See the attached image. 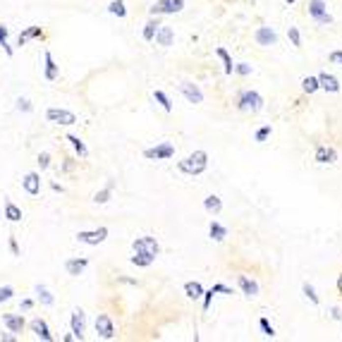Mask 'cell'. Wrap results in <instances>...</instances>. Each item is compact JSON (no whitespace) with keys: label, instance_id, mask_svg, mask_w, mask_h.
I'll use <instances>...</instances> for the list:
<instances>
[{"label":"cell","instance_id":"c3c4849f","mask_svg":"<svg viewBox=\"0 0 342 342\" xmlns=\"http://www.w3.org/2000/svg\"><path fill=\"white\" fill-rule=\"evenodd\" d=\"M10 249H12L15 256H19V247H17V239H15V237H10Z\"/></svg>","mask_w":342,"mask_h":342},{"label":"cell","instance_id":"f5cc1de1","mask_svg":"<svg viewBox=\"0 0 342 342\" xmlns=\"http://www.w3.org/2000/svg\"><path fill=\"white\" fill-rule=\"evenodd\" d=\"M338 289H340V294H342V273H340V278H338Z\"/></svg>","mask_w":342,"mask_h":342},{"label":"cell","instance_id":"8fae6325","mask_svg":"<svg viewBox=\"0 0 342 342\" xmlns=\"http://www.w3.org/2000/svg\"><path fill=\"white\" fill-rule=\"evenodd\" d=\"M180 91H182V96H184L189 103H203V91L199 89L194 82H182Z\"/></svg>","mask_w":342,"mask_h":342},{"label":"cell","instance_id":"7a4b0ae2","mask_svg":"<svg viewBox=\"0 0 342 342\" xmlns=\"http://www.w3.org/2000/svg\"><path fill=\"white\" fill-rule=\"evenodd\" d=\"M237 108L242 110V113H258V110L263 108V98L256 91H242L239 93V101H237Z\"/></svg>","mask_w":342,"mask_h":342},{"label":"cell","instance_id":"484cf974","mask_svg":"<svg viewBox=\"0 0 342 342\" xmlns=\"http://www.w3.org/2000/svg\"><path fill=\"white\" fill-rule=\"evenodd\" d=\"M5 218H7L10 223H19V220H22V208L15 206L12 201H5Z\"/></svg>","mask_w":342,"mask_h":342},{"label":"cell","instance_id":"7dc6e473","mask_svg":"<svg viewBox=\"0 0 342 342\" xmlns=\"http://www.w3.org/2000/svg\"><path fill=\"white\" fill-rule=\"evenodd\" d=\"M330 62L342 67V51H333V53H330Z\"/></svg>","mask_w":342,"mask_h":342},{"label":"cell","instance_id":"f35d334b","mask_svg":"<svg viewBox=\"0 0 342 342\" xmlns=\"http://www.w3.org/2000/svg\"><path fill=\"white\" fill-rule=\"evenodd\" d=\"M12 294H15V289L10 287V285H2V287H0V304H2V302H10Z\"/></svg>","mask_w":342,"mask_h":342},{"label":"cell","instance_id":"603a6c76","mask_svg":"<svg viewBox=\"0 0 342 342\" xmlns=\"http://www.w3.org/2000/svg\"><path fill=\"white\" fill-rule=\"evenodd\" d=\"M29 38H43V29L41 27H29L27 31H22L17 36V46H24Z\"/></svg>","mask_w":342,"mask_h":342},{"label":"cell","instance_id":"ab89813d","mask_svg":"<svg viewBox=\"0 0 342 342\" xmlns=\"http://www.w3.org/2000/svg\"><path fill=\"white\" fill-rule=\"evenodd\" d=\"M270 132H273V129H270V125L261 127V129L256 132V142H258V144H263V142H266V139L270 137Z\"/></svg>","mask_w":342,"mask_h":342},{"label":"cell","instance_id":"2e32d148","mask_svg":"<svg viewBox=\"0 0 342 342\" xmlns=\"http://www.w3.org/2000/svg\"><path fill=\"white\" fill-rule=\"evenodd\" d=\"M237 283H239V289L244 292V297H249V299L258 297V283H256V280L247 278V275H239V278H237Z\"/></svg>","mask_w":342,"mask_h":342},{"label":"cell","instance_id":"ba28073f","mask_svg":"<svg viewBox=\"0 0 342 342\" xmlns=\"http://www.w3.org/2000/svg\"><path fill=\"white\" fill-rule=\"evenodd\" d=\"M254 41H256L258 46H263V48H270V46L278 43V34H275L273 27H258L256 34H254Z\"/></svg>","mask_w":342,"mask_h":342},{"label":"cell","instance_id":"bcb514c9","mask_svg":"<svg viewBox=\"0 0 342 342\" xmlns=\"http://www.w3.org/2000/svg\"><path fill=\"white\" fill-rule=\"evenodd\" d=\"M38 165H41V170H46V168L51 165V156H48V153H41V156H38Z\"/></svg>","mask_w":342,"mask_h":342},{"label":"cell","instance_id":"52a82bcc","mask_svg":"<svg viewBox=\"0 0 342 342\" xmlns=\"http://www.w3.org/2000/svg\"><path fill=\"white\" fill-rule=\"evenodd\" d=\"M77 239H79L82 244H91V247L103 244V242L108 239V228H98V230H84V232H77Z\"/></svg>","mask_w":342,"mask_h":342},{"label":"cell","instance_id":"60d3db41","mask_svg":"<svg viewBox=\"0 0 342 342\" xmlns=\"http://www.w3.org/2000/svg\"><path fill=\"white\" fill-rule=\"evenodd\" d=\"M232 72L242 74V77H247V74H252V72H254V67H252V65H247V62H239V65H234Z\"/></svg>","mask_w":342,"mask_h":342},{"label":"cell","instance_id":"74e56055","mask_svg":"<svg viewBox=\"0 0 342 342\" xmlns=\"http://www.w3.org/2000/svg\"><path fill=\"white\" fill-rule=\"evenodd\" d=\"M302 289H304V294L306 297H309V299H311V304H321V299H318V294H316V289L311 287V285H309V283H304V285H302Z\"/></svg>","mask_w":342,"mask_h":342},{"label":"cell","instance_id":"f907efd6","mask_svg":"<svg viewBox=\"0 0 342 342\" xmlns=\"http://www.w3.org/2000/svg\"><path fill=\"white\" fill-rule=\"evenodd\" d=\"M0 340H2V342H15V335H10V333H2V335H0Z\"/></svg>","mask_w":342,"mask_h":342},{"label":"cell","instance_id":"8992f818","mask_svg":"<svg viewBox=\"0 0 342 342\" xmlns=\"http://www.w3.org/2000/svg\"><path fill=\"white\" fill-rule=\"evenodd\" d=\"M46 117L53 122V125H77V115H74L72 110H62V108H48V113H46Z\"/></svg>","mask_w":342,"mask_h":342},{"label":"cell","instance_id":"5b68a950","mask_svg":"<svg viewBox=\"0 0 342 342\" xmlns=\"http://www.w3.org/2000/svg\"><path fill=\"white\" fill-rule=\"evenodd\" d=\"M132 249L134 252H144L148 254V256H158L161 254V244L156 242V237H137L134 242H132Z\"/></svg>","mask_w":342,"mask_h":342},{"label":"cell","instance_id":"6da1fadb","mask_svg":"<svg viewBox=\"0 0 342 342\" xmlns=\"http://www.w3.org/2000/svg\"><path fill=\"white\" fill-rule=\"evenodd\" d=\"M177 168H180V172H184V175H201L208 168V153L206 151H194L184 161L177 163Z\"/></svg>","mask_w":342,"mask_h":342},{"label":"cell","instance_id":"30bf717a","mask_svg":"<svg viewBox=\"0 0 342 342\" xmlns=\"http://www.w3.org/2000/svg\"><path fill=\"white\" fill-rule=\"evenodd\" d=\"M96 333H98L103 340H113V338H115V325L110 321V316L101 314V316L96 318Z\"/></svg>","mask_w":342,"mask_h":342},{"label":"cell","instance_id":"7c38bea8","mask_svg":"<svg viewBox=\"0 0 342 342\" xmlns=\"http://www.w3.org/2000/svg\"><path fill=\"white\" fill-rule=\"evenodd\" d=\"M70 323H72V335H74V340H84L86 318H84V311H82V309L72 311V318H70Z\"/></svg>","mask_w":342,"mask_h":342},{"label":"cell","instance_id":"db71d44e","mask_svg":"<svg viewBox=\"0 0 342 342\" xmlns=\"http://www.w3.org/2000/svg\"><path fill=\"white\" fill-rule=\"evenodd\" d=\"M294 2H297V0H287V5H294Z\"/></svg>","mask_w":342,"mask_h":342},{"label":"cell","instance_id":"3957f363","mask_svg":"<svg viewBox=\"0 0 342 342\" xmlns=\"http://www.w3.org/2000/svg\"><path fill=\"white\" fill-rule=\"evenodd\" d=\"M182 10H184V0H161V2H153L148 12L151 17H161V15H175Z\"/></svg>","mask_w":342,"mask_h":342},{"label":"cell","instance_id":"7bdbcfd3","mask_svg":"<svg viewBox=\"0 0 342 342\" xmlns=\"http://www.w3.org/2000/svg\"><path fill=\"white\" fill-rule=\"evenodd\" d=\"M17 110H22V113H31L34 106H31L29 98H17Z\"/></svg>","mask_w":342,"mask_h":342},{"label":"cell","instance_id":"277c9868","mask_svg":"<svg viewBox=\"0 0 342 342\" xmlns=\"http://www.w3.org/2000/svg\"><path fill=\"white\" fill-rule=\"evenodd\" d=\"M309 15L314 17V22H318V24H333V17L328 12L325 0H309Z\"/></svg>","mask_w":342,"mask_h":342},{"label":"cell","instance_id":"4dcf8cb0","mask_svg":"<svg viewBox=\"0 0 342 342\" xmlns=\"http://www.w3.org/2000/svg\"><path fill=\"white\" fill-rule=\"evenodd\" d=\"M36 294H38V299H41V304L43 306H53V294L48 292V287L46 285H36Z\"/></svg>","mask_w":342,"mask_h":342},{"label":"cell","instance_id":"e0dca14e","mask_svg":"<svg viewBox=\"0 0 342 342\" xmlns=\"http://www.w3.org/2000/svg\"><path fill=\"white\" fill-rule=\"evenodd\" d=\"M2 323L7 325L10 333H22L24 330V316L22 314H5L2 316Z\"/></svg>","mask_w":342,"mask_h":342},{"label":"cell","instance_id":"ac0fdd59","mask_svg":"<svg viewBox=\"0 0 342 342\" xmlns=\"http://www.w3.org/2000/svg\"><path fill=\"white\" fill-rule=\"evenodd\" d=\"M318 84H321V89L328 91V93H338V91H340V82H338L333 74H328V72L318 74Z\"/></svg>","mask_w":342,"mask_h":342},{"label":"cell","instance_id":"8d00e7d4","mask_svg":"<svg viewBox=\"0 0 342 342\" xmlns=\"http://www.w3.org/2000/svg\"><path fill=\"white\" fill-rule=\"evenodd\" d=\"M287 38L292 41V46H294V48H299V46H302V34H299V29L289 27V29H287Z\"/></svg>","mask_w":342,"mask_h":342},{"label":"cell","instance_id":"816d5d0a","mask_svg":"<svg viewBox=\"0 0 342 342\" xmlns=\"http://www.w3.org/2000/svg\"><path fill=\"white\" fill-rule=\"evenodd\" d=\"M333 318H338V321L342 318V311H340V309H333Z\"/></svg>","mask_w":342,"mask_h":342},{"label":"cell","instance_id":"d6986e66","mask_svg":"<svg viewBox=\"0 0 342 342\" xmlns=\"http://www.w3.org/2000/svg\"><path fill=\"white\" fill-rule=\"evenodd\" d=\"M89 266V258H70V261H65V270L70 273V275H82L84 270Z\"/></svg>","mask_w":342,"mask_h":342},{"label":"cell","instance_id":"d6a6232c","mask_svg":"<svg viewBox=\"0 0 342 342\" xmlns=\"http://www.w3.org/2000/svg\"><path fill=\"white\" fill-rule=\"evenodd\" d=\"M108 12H110V15H117L120 19L127 17V7H125V2H122V0H113V2L108 5Z\"/></svg>","mask_w":342,"mask_h":342},{"label":"cell","instance_id":"4fadbf2b","mask_svg":"<svg viewBox=\"0 0 342 342\" xmlns=\"http://www.w3.org/2000/svg\"><path fill=\"white\" fill-rule=\"evenodd\" d=\"M29 328H31V333L36 335L38 340H43V342H53V335H51V330H48V323H46L43 318H34Z\"/></svg>","mask_w":342,"mask_h":342},{"label":"cell","instance_id":"836d02e7","mask_svg":"<svg viewBox=\"0 0 342 342\" xmlns=\"http://www.w3.org/2000/svg\"><path fill=\"white\" fill-rule=\"evenodd\" d=\"M110 197H113V184H108V187H106V189H101V192H96L93 201H96V203H108Z\"/></svg>","mask_w":342,"mask_h":342},{"label":"cell","instance_id":"7402d4cb","mask_svg":"<svg viewBox=\"0 0 342 342\" xmlns=\"http://www.w3.org/2000/svg\"><path fill=\"white\" fill-rule=\"evenodd\" d=\"M203 208L211 213V216H218L220 211H223V201H220V197H216V194H211V197L203 199Z\"/></svg>","mask_w":342,"mask_h":342},{"label":"cell","instance_id":"b9f144b4","mask_svg":"<svg viewBox=\"0 0 342 342\" xmlns=\"http://www.w3.org/2000/svg\"><path fill=\"white\" fill-rule=\"evenodd\" d=\"M258 325H261V330H263V335H266V338H273V335H275V330H273V325L268 323V318H261Z\"/></svg>","mask_w":342,"mask_h":342},{"label":"cell","instance_id":"681fc988","mask_svg":"<svg viewBox=\"0 0 342 342\" xmlns=\"http://www.w3.org/2000/svg\"><path fill=\"white\" fill-rule=\"evenodd\" d=\"M31 306H34V302H31V299H24V302H22V311H29Z\"/></svg>","mask_w":342,"mask_h":342},{"label":"cell","instance_id":"83f0119b","mask_svg":"<svg viewBox=\"0 0 342 342\" xmlns=\"http://www.w3.org/2000/svg\"><path fill=\"white\" fill-rule=\"evenodd\" d=\"M208 234H211V239H216V242H223V239L228 237V228H225V225H220V223H211V228H208Z\"/></svg>","mask_w":342,"mask_h":342},{"label":"cell","instance_id":"9a60e30c","mask_svg":"<svg viewBox=\"0 0 342 342\" xmlns=\"http://www.w3.org/2000/svg\"><path fill=\"white\" fill-rule=\"evenodd\" d=\"M22 187H24V192H27L29 197H36L38 192H41V177H38L36 172H29V175H24Z\"/></svg>","mask_w":342,"mask_h":342},{"label":"cell","instance_id":"9c48e42d","mask_svg":"<svg viewBox=\"0 0 342 342\" xmlns=\"http://www.w3.org/2000/svg\"><path fill=\"white\" fill-rule=\"evenodd\" d=\"M144 156L146 158H151V161H168V158L175 156V146L172 144H158L156 148H146Z\"/></svg>","mask_w":342,"mask_h":342},{"label":"cell","instance_id":"cb8c5ba5","mask_svg":"<svg viewBox=\"0 0 342 342\" xmlns=\"http://www.w3.org/2000/svg\"><path fill=\"white\" fill-rule=\"evenodd\" d=\"M158 27H161V19L153 17L148 19L144 24V31H142V36H144V41H153V36H156V31H158Z\"/></svg>","mask_w":342,"mask_h":342},{"label":"cell","instance_id":"f1b7e54d","mask_svg":"<svg viewBox=\"0 0 342 342\" xmlns=\"http://www.w3.org/2000/svg\"><path fill=\"white\" fill-rule=\"evenodd\" d=\"M156 258L153 256H148V254H144V252H134V256H132V263L134 266H139V268H146V266H151Z\"/></svg>","mask_w":342,"mask_h":342},{"label":"cell","instance_id":"44dd1931","mask_svg":"<svg viewBox=\"0 0 342 342\" xmlns=\"http://www.w3.org/2000/svg\"><path fill=\"white\" fill-rule=\"evenodd\" d=\"M43 62H46V67H43V74H46V79L48 82H55L57 79V65H55L53 55L46 51V55H43Z\"/></svg>","mask_w":342,"mask_h":342},{"label":"cell","instance_id":"1f68e13d","mask_svg":"<svg viewBox=\"0 0 342 342\" xmlns=\"http://www.w3.org/2000/svg\"><path fill=\"white\" fill-rule=\"evenodd\" d=\"M302 89H304L306 93H316V91L321 89L318 77H304V79H302Z\"/></svg>","mask_w":342,"mask_h":342},{"label":"cell","instance_id":"ffe728a7","mask_svg":"<svg viewBox=\"0 0 342 342\" xmlns=\"http://www.w3.org/2000/svg\"><path fill=\"white\" fill-rule=\"evenodd\" d=\"M316 161L318 163H335L338 161V151L333 146H316Z\"/></svg>","mask_w":342,"mask_h":342},{"label":"cell","instance_id":"f546056e","mask_svg":"<svg viewBox=\"0 0 342 342\" xmlns=\"http://www.w3.org/2000/svg\"><path fill=\"white\" fill-rule=\"evenodd\" d=\"M216 55L223 60V65H225V74H232L234 62H232V57H230V53H228L225 48H216Z\"/></svg>","mask_w":342,"mask_h":342},{"label":"cell","instance_id":"ee69618b","mask_svg":"<svg viewBox=\"0 0 342 342\" xmlns=\"http://www.w3.org/2000/svg\"><path fill=\"white\" fill-rule=\"evenodd\" d=\"M213 289H203V311H208L211 309V302H213Z\"/></svg>","mask_w":342,"mask_h":342},{"label":"cell","instance_id":"d4e9b609","mask_svg":"<svg viewBox=\"0 0 342 342\" xmlns=\"http://www.w3.org/2000/svg\"><path fill=\"white\" fill-rule=\"evenodd\" d=\"M184 294H187L189 299H201V297H203V287H201V283H197V280H189V283L184 285Z\"/></svg>","mask_w":342,"mask_h":342},{"label":"cell","instance_id":"e575fe53","mask_svg":"<svg viewBox=\"0 0 342 342\" xmlns=\"http://www.w3.org/2000/svg\"><path fill=\"white\" fill-rule=\"evenodd\" d=\"M7 34H10V29L7 27H0V46H2V51L12 57V46L7 43Z\"/></svg>","mask_w":342,"mask_h":342},{"label":"cell","instance_id":"d590c367","mask_svg":"<svg viewBox=\"0 0 342 342\" xmlns=\"http://www.w3.org/2000/svg\"><path fill=\"white\" fill-rule=\"evenodd\" d=\"M153 98H156V101L161 103V108L165 110V113H170V110H172V103H170V98H168V96H165L163 91H156V93H153Z\"/></svg>","mask_w":342,"mask_h":342},{"label":"cell","instance_id":"4316f807","mask_svg":"<svg viewBox=\"0 0 342 342\" xmlns=\"http://www.w3.org/2000/svg\"><path fill=\"white\" fill-rule=\"evenodd\" d=\"M67 142H70V144H72V148L77 151V153H79V158H86V156H89V148L84 146V142H82L79 137H74V134H67Z\"/></svg>","mask_w":342,"mask_h":342},{"label":"cell","instance_id":"5bb4252c","mask_svg":"<svg viewBox=\"0 0 342 342\" xmlns=\"http://www.w3.org/2000/svg\"><path fill=\"white\" fill-rule=\"evenodd\" d=\"M153 41H156L158 46H163V48L172 46V41H175V31H172V27H165V24H161V27H158V31H156V36H153Z\"/></svg>","mask_w":342,"mask_h":342},{"label":"cell","instance_id":"f6af8a7d","mask_svg":"<svg viewBox=\"0 0 342 342\" xmlns=\"http://www.w3.org/2000/svg\"><path fill=\"white\" fill-rule=\"evenodd\" d=\"M213 292H216V294H232V287H228V285H220V283H218V285H213Z\"/></svg>","mask_w":342,"mask_h":342}]
</instances>
